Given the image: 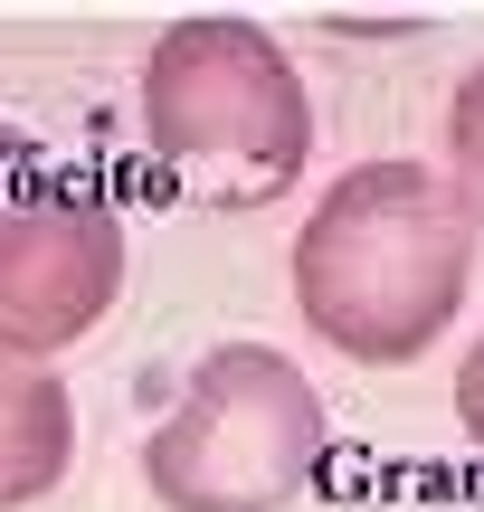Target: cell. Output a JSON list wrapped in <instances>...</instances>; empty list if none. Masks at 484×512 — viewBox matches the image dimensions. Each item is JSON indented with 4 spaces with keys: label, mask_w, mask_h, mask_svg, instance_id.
I'll use <instances>...</instances> for the list:
<instances>
[{
    "label": "cell",
    "mask_w": 484,
    "mask_h": 512,
    "mask_svg": "<svg viewBox=\"0 0 484 512\" xmlns=\"http://www.w3.org/2000/svg\"><path fill=\"white\" fill-rule=\"evenodd\" d=\"M475 238L466 200L428 162H361L323 190V209L295 238V313L333 351L390 370L418 361L475 294Z\"/></svg>",
    "instance_id": "obj_1"
},
{
    "label": "cell",
    "mask_w": 484,
    "mask_h": 512,
    "mask_svg": "<svg viewBox=\"0 0 484 512\" xmlns=\"http://www.w3.org/2000/svg\"><path fill=\"white\" fill-rule=\"evenodd\" d=\"M143 143L171 200L266 209L314 162V95L257 19H181L143 57Z\"/></svg>",
    "instance_id": "obj_2"
},
{
    "label": "cell",
    "mask_w": 484,
    "mask_h": 512,
    "mask_svg": "<svg viewBox=\"0 0 484 512\" xmlns=\"http://www.w3.org/2000/svg\"><path fill=\"white\" fill-rule=\"evenodd\" d=\"M333 446L323 389L276 342H219L190 361L181 408L152 427L143 484L162 512H285Z\"/></svg>",
    "instance_id": "obj_3"
},
{
    "label": "cell",
    "mask_w": 484,
    "mask_h": 512,
    "mask_svg": "<svg viewBox=\"0 0 484 512\" xmlns=\"http://www.w3.org/2000/svg\"><path fill=\"white\" fill-rule=\"evenodd\" d=\"M124 294V219L48 143L0 124V351L48 361Z\"/></svg>",
    "instance_id": "obj_4"
},
{
    "label": "cell",
    "mask_w": 484,
    "mask_h": 512,
    "mask_svg": "<svg viewBox=\"0 0 484 512\" xmlns=\"http://www.w3.org/2000/svg\"><path fill=\"white\" fill-rule=\"evenodd\" d=\"M67 456H76L67 380H48V361H19V351H0V512L57 494Z\"/></svg>",
    "instance_id": "obj_5"
},
{
    "label": "cell",
    "mask_w": 484,
    "mask_h": 512,
    "mask_svg": "<svg viewBox=\"0 0 484 512\" xmlns=\"http://www.w3.org/2000/svg\"><path fill=\"white\" fill-rule=\"evenodd\" d=\"M447 190L466 200V219L484 228V67L447 95Z\"/></svg>",
    "instance_id": "obj_6"
},
{
    "label": "cell",
    "mask_w": 484,
    "mask_h": 512,
    "mask_svg": "<svg viewBox=\"0 0 484 512\" xmlns=\"http://www.w3.org/2000/svg\"><path fill=\"white\" fill-rule=\"evenodd\" d=\"M456 427L484 446V332H475V351L456 361Z\"/></svg>",
    "instance_id": "obj_7"
}]
</instances>
